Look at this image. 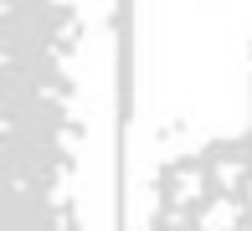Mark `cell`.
<instances>
[{"label":"cell","instance_id":"cell-1","mask_svg":"<svg viewBox=\"0 0 252 231\" xmlns=\"http://www.w3.org/2000/svg\"><path fill=\"white\" fill-rule=\"evenodd\" d=\"M150 231H252V77L242 118L155 175Z\"/></svg>","mask_w":252,"mask_h":231}]
</instances>
